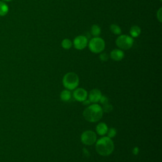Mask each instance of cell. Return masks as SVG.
Masks as SVG:
<instances>
[{"label": "cell", "mask_w": 162, "mask_h": 162, "mask_svg": "<svg viewBox=\"0 0 162 162\" xmlns=\"http://www.w3.org/2000/svg\"><path fill=\"white\" fill-rule=\"evenodd\" d=\"M101 96L102 94L100 90L98 89H94L90 91L88 96H89V99L91 103H96L99 102Z\"/></svg>", "instance_id": "9"}, {"label": "cell", "mask_w": 162, "mask_h": 162, "mask_svg": "<svg viewBox=\"0 0 162 162\" xmlns=\"http://www.w3.org/2000/svg\"><path fill=\"white\" fill-rule=\"evenodd\" d=\"M79 84V76L74 72H68L63 78V86L68 90H74Z\"/></svg>", "instance_id": "3"}, {"label": "cell", "mask_w": 162, "mask_h": 162, "mask_svg": "<svg viewBox=\"0 0 162 162\" xmlns=\"http://www.w3.org/2000/svg\"><path fill=\"white\" fill-rule=\"evenodd\" d=\"M81 142L87 146L94 144L97 141V136L92 130H86L84 132L81 136Z\"/></svg>", "instance_id": "6"}, {"label": "cell", "mask_w": 162, "mask_h": 162, "mask_svg": "<svg viewBox=\"0 0 162 162\" xmlns=\"http://www.w3.org/2000/svg\"><path fill=\"white\" fill-rule=\"evenodd\" d=\"M110 31L116 35H120L122 33V30L120 27L116 24H112L110 25Z\"/></svg>", "instance_id": "16"}, {"label": "cell", "mask_w": 162, "mask_h": 162, "mask_svg": "<svg viewBox=\"0 0 162 162\" xmlns=\"http://www.w3.org/2000/svg\"><path fill=\"white\" fill-rule=\"evenodd\" d=\"M9 8L3 1H0V16L3 17L8 13Z\"/></svg>", "instance_id": "13"}, {"label": "cell", "mask_w": 162, "mask_h": 162, "mask_svg": "<svg viewBox=\"0 0 162 162\" xmlns=\"http://www.w3.org/2000/svg\"><path fill=\"white\" fill-rule=\"evenodd\" d=\"M62 47L65 50H69L72 46V43L69 39H65L62 42Z\"/></svg>", "instance_id": "17"}, {"label": "cell", "mask_w": 162, "mask_h": 162, "mask_svg": "<svg viewBox=\"0 0 162 162\" xmlns=\"http://www.w3.org/2000/svg\"><path fill=\"white\" fill-rule=\"evenodd\" d=\"M99 102L101 103L103 105H105V104H107V103H109V99L107 97H106L105 96H101V98H100V100H99Z\"/></svg>", "instance_id": "21"}, {"label": "cell", "mask_w": 162, "mask_h": 162, "mask_svg": "<svg viewBox=\"0 0 162 162\" xmlns=\"http://www.w3.org/2000/svg\"><path fill=\"white\" fill-rule=\"evenodd\" d=\"M87 45V39L84 36H79L74 39L73 45L75 48L79 50H84Z\"/></svg>", "instance_id": "7"}, {"label": "cell", "mask_w": 162, "mask_h": 162, "mask_svg": "<svg viewBox=\"0 0 162 162\" xmlns=\"http://www.w3.org/2000/svg\"><path fill=\"white\" fill-rule=\"evenodd\" d=\"M161 10H162V8H160V10H158V11L157 12V18H158V20L160 22H161Z\"/></svg>", "instance_id": "22"}, {"label": "cell", "mask_w": 162, "mask_h": 162, "mask_svg": "<svg viewBox=\"0 0 162 162\" xmlns=\"http://www.w3.org/2000/svg\"><path fill=\"white\" fill-rule=\"evenodd\" d=\"M73 96L79 102H83L87 98L88 93L83 88H77L73 93Z\"/></svg>", "instance_id": "8"}, {"label": "cell", "mask_w": 162, "mask_h": 162, "mask_svg": "<svg viewBox=\"0 0 162 162\" xmlns=\"http://www.w3.org/2000/svg\"><path fill=\"white\" fill-rule=\"evenodd\" d=\"M114 143L111 138L103 137L96 141V151L101 156H110L114 150Z\"/></svg>", "instance_id": "1"}, {"label": "cell", "mask_w": 162, "mask_h": 162, "mask_svg": "<svg viewBox=\"0 0 162 162\" xmlns=\"http://www.w3.org/2000/svg\"><path fill=\"white\" fill-rule=\"evenodd\" d=\"M83 154H84L86 157L90 156V152L88 151L87 150H86L85 148H84V149H83Z\"/></svg>", "instance_id": "25"}, {"label": "cell", "mask_w": 162, "mask_h": 162, "mask_svg": "<svg viewBox=\"0 0 162 162\" xmlns=\"http://www.w3.org/2000/svg\"><path fill=\"white\" fill-rule=\"evenodd\" d=\"M99 59H100V60H101L103 62H107L108 60L109 56L107 53H101L99 55Z\"/></svg>", "instance_id": "20"}, {"label": "cell", "mask_w": 162, "mask_h": 162, "mask_svg": "<svg viewBox=\"0 0 162 162\" xmlns=\"http://www.w3.org/2000/svg\"><path fill=\"white\" fill-rule=\"evenodd\" d=\"M103 115L102 107L98 104H93L86 108L83 112V116L85 120L94 123L99 121Z\"/></svg>", "instance_id": "2"}, {"label": "cell", "mask_w": 162, "mask_h": 162, "mask_svg": "<svg viewBox=\"0 0 162 162\" xmlns=\"http://www.w3.org/2000/svg\"><path fill=\"white\" fill-rule=\"evenodd\" d=\"M134 44V39L127 35L120 36L116 40V46L122 50H127L132 48Z\"/></svg>", "instance_id": "5"}, {"label": "cell", "mask_w": 162, "mask_h": 162, "mask_svg": "<svg viewBox=\"0 0 162 162\" xmlns=\"http://www.w3.org/2000/svg\"><path fill=\"white\" fill-rule=\"evenodd\" d=\"M139 150L138 147H135V148L133 149V150H132V153H134V155H137L139 153Z\"/></svg>", "instance_id": "23"}, {"label": "cell", "mask_w": 162, "mask_h": 162, "mask_svg": "<svg viewBox=\"0 0 162 162\" xmlns=\"http://www.w3.org/2000/svg\"><path fill=\"white\" fill-rule=\"evenodd\" d=\"M102 109H103V112H107V113H109V112H110L113 110V107H112V105H110L109 103H107V104L103 105V107Z\"/></svg>", "instance_id": "19"}, {"label": "cell", "mask_w": 162, "mask_h": 162, "mask_svg": "<svg viewBox=\"0 0 162 162\" xmlns=\"http://www.w3.org/2000/svg\"><path fill=\"white\" fill-rule=\"evenodd\" d=\"M89 48L91 51L94 53H101L105 48V41L100 37H94L89 43Z\"/></svg>", "instance_id": "4"}, {"label": "cell", "mask_w": 162, "mask_h": 162, "mask_svg": "<svg viewBox=\"0 0 162 162\" xmlns=\"http://www.w3.org/2000/svg\"><path fill=\"white\" fill-rule=\"evenodd\" d=\"M107 134H108V137L112 139V138L115 137V136L116 135V130L115 128L112 127L110 129H108Z\"/></svg>", "instance_id": "18"}, {"label": "cell", "mask_w": 162, "mask_h": 162, "mask_svg": "<svg viewBox=\"0 0 162 162\" xmlns=\"http://www.w3.org/2000/svg\"><path fill=\"white\" fill-rule=\"evenodd\" d=\"M2 1H4V2H11V1H13V0H2Z\"/></svg>", "instance_id": "26"}, {"label": "cell", "mask_w": 162, "mask_h": 162, "mask_svg": "<svg viewBox=\"0 0 162 162\" xmlns=\"http://www.w3.org/2000/svg\"><path fill=\"white\" fill-rule=\"evenodd\" d=\"M91 34L94 37H98L101 34V28L97 25H93L91 27Z\"/></svg>", "instance_id": "15"}, {"label": "cell", "mask_w": 162, "mask_h": 162, "mask_svg": "<svg viewBox=\"0 0 162 162\" xmlns=\"http://www.w3.org/2000/svg\"><path fill=\"white\" fill-rule=\"evenodd\" d=\"M71 98H72V94H71V92L70 91V90H63L60 94V98L63 101H65V102L68 101H70Z\"/></svg>", "instance_id": "14"}, {"label": "cell", "mask_w": 162, "mask_h": 162, "mask_svg": "<svg viewBox=\"0 0 162 162\" xmlns=\"http://www.w3.org/2000/svg\"><path fill=\"white\" fill-rule=\"evenodd\" d=\"M141 33V29L138 25H134L130 28V34L132 37H138Z\"/></svg>", "instance_id": "12"}, {"label": "cell", "mask_w": 162, "mask_h": 162, "mask_svg": "<svg viewBox=\"0 0 162 162\" xmlns=\"http://www.w3.org/2000/svg\"><path fill=\"white\" fill-rule=\"evenodd\" d=\"M82 103H83V105H90L91 104V102L90 101V99H86L84 100Z\"/></svg>", "instance_id": "24"}, {"label": "cell", "mask_w": 162, "mask_h": 162, "mask_svg": "<svg viewBox=\"0 0 162 162\" xmlns=\"http://www.w3.org/2000/svg\"><path fill=\"white\" fill-rule=\"evenodd\" d=\"M96 130L97 134L99 136H105L107 133L108 127L105 123L101 122L96 125Z\"/></svg>", "instance_id": "11"}, {"label": "cell", "mask_w": 162, "mask_h": 162, "mask_svg": "<svg viewBox=\"0 0 162 162\" xmlns=\"http://www.w3.org/2000/svg\"><path fill=\"white\" fill-rule=\"evenodd\" d=\"M110 57L114 61L119 62L124 58V53L120 50H113L110 53Z\"/></svg>", "instance_id": "10"}]
</instances>
